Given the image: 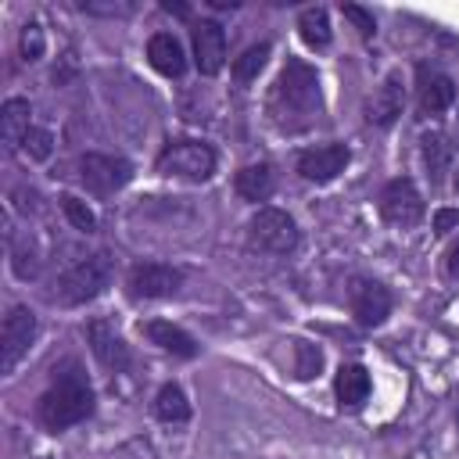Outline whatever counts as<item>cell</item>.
I'll return each mask as SVG.
<instances>
[{"mask_svg":"<svg viewBox=\"0 0 459 459\" xmlns=\"http://www.w3.org/2000/svg\"><path fill=\"white\" fill-rule=\"evenodd\" d=\"M111 276H115L111 255H108V251H97V255H90V258L68 265V269L57 276V283H54V290H50V301H57V305H86V301H93L97 294H104V287L111 283Z\"/></svg>","mask_w":459,"mask_h":459,"instance_id":"cell-3","label":"cell"},{"mask_svg":"<svg viewBox=\"0 0 459 459\" xmlns=\"http://www.w3.org/2000/svg\"><path fill=\"white\" fill-rule=\"evenodd\" d=\"M154 416L161 423H186L190 420V398L179 384H161V391L154 394Z\"/></svg>","mask_w":459,"mask_h":459,"instance_id":"cell-21","label":"cell"},{"mask_svg":"<svg viewBox=\"0 0 459 459\" xmlns=\"http://www.w3.org/2000/svg\"><path fill=\"white\" fill-rule=\"evenodd\" d=\"M298 29H301V39L316 50L330 47V18L323 7H305L301 18H298Z\"/></svg>","mask_w":459,"mask_h":459,"instance_id":"cell-22","label":"cell"},{"mask_svg":"<svg viewBox=\"0 0 459 459\" xmlns=\"http://www.w3.org/2000/svg\"><path fill=\"white\" fill-rule=\"evenodd\" d=\"M36 341V312L29 305H11L0 326V373H14V366L29 355Z\"/></svg>","mask_w":459,"mask_h":459,"instance_id":"cell-6","label":"cell"},{"mask_svg":"<svg viewBox=\"0 0 459 459\" xmlns=\"http://www.w3.org/2000/svg\"><path fill=\"white\" fill-rule=\"evenodd\" d=\"M348 305H351V316L359 326H380L387 316H391V290L380 283V280H369V276H355L348 283Z\"/></svg>","mask_w":459,"mask_h":459,"instance_id":"cell-9","label":"cell"},{"mask_svg":"<svg viewBox=\"0 0 459 459\" xmlns=\"http://www.w3.org/2000/svg\"><path fill=\"white\" fill-rule=\"evenodd\" d=\"M455 194H459V172H455Z\"/></svg>","mask_w":459,"mask_h":459,"instance_id":"cell-32","label":"cell"},{"mask_svg":"<svg viewBox=\"0 0 459 459\" xmlns=\"http://www.w3.org/2000/svg\"><path fill=\"white\" fill-rule=\"evenodd\" d=\"M455 427H459V412H455Z\"/></svg>","mask_w":459,"mask_h":459,"instance_id":"cell-33","label":"cell"},{"mask_svg":"<svg viewBox=\"0 0 459 459\" xmlns=\"http://www.w3.org/2000/svg\"><path fill=\"white\" fill-rule=\"evenodd\" d=\"M380 215H384V222L402 226V230H409V226H416L423 219V197H420V190H416V183L409 176H398V179L384 183Z\"/></svg>","mask_w":459,"mask_h":459,"instance_id":"cell-10","label":"cell"},{"mask_svg":"<svg viewBox=\"0 0 459 459\" xmlns=\"http://www.w3.org/2000/svg\"><path fill=\"white\" fill-rule=\"evenodd\" d=\"M423 161L430 169V179H441L445 172V161H448V147H445V136H423Z\"/></svg>","mask_w":459,"mask_h":459,"instance_id":"cell-25","label":"cell"},{"mask_svg":"<svg viewBox=\"0 0 459 459\" xmlns=\"http://www.w3.org/2000/svg\"><path fill=\"white\" fill-rule=\"evenodd\" d=\"M140 333H143L151 344H158L161 351L176 355V359H194V355H197V341H194L183 326H176V323H169V319H147V323H140Z\"/></svg>","mask_w":459,"mask_h":459,"instance_id":"cell-16","label":"cell"},{"mask_svg":"<svg viewBox=\"0 0 459 459\" xmlns=\"http://www.w3.org/2000/svg\"><path fill=\"white\" fill-rule=\"evenodd\" d=\"M61 212L68 215V222H72L75 230H82V233H93V230H97V215L86 208V201L65 194V197H61Z\"/></svg>","mask_w":459,"mask_h":459,"instance_id":"cell-24","label":"cell"},{"mask_svg":"<svg viewBox=\"0 0 459 459\" xmlns=\"http://www.w3.org/2000/svg\"><path fill=\"white\" fill-rule=\"evenodd\" d=\"M32 129V108L25 97H7L0 108V140L7 151H18Z\"/></svg>","mask_w":459,"mask_h":459,"instance_id":"cell-18","label":"cell"},{"mask_svg":"<svg viewBox=\"0 0 459 459\" xmlns=\"http://www.w3.org/2000/svg\"><path fill=\"white\" fill-rule=\"evenodd\" d=\"M445 276L459 280V240H452V247L445 251Z\"/></svg>","mask_w":459,"mask_h":459,"instance_id":"cell-31","label":"cell"},{"mask_svg":"<svg viewBox=\"0 0 459 459\" xmlns=\"http://www.w3.org/2000/svg\"><path fill=\"white\" fill-rule=\"evenodd\" d=\"M373 391V380L366 373V366L359 362H344L333 377V394H337V405L341 409H359Z\"/></svg>","mask_w":459,"mask_h":459,"instance_id":"cell-19","label":"cell"},{"mask_svg":"<svg viewBox=\"0 0 459 459\" xmlns=\"http://www.w3.org/2000/svg\"><path fill=\"white\" fill-rule=\"evenodd\" d=\"M215 165H219V158L204 140H172L154 158V169L161 176H179V179H190V183L212 179Z\"/></svg>","mask_w":459,"mask_h":459,"instance_id":"cell-4","label":"cell"},{"mask_svg":"<svg viewBox=\"0 0 459 459\" xmlns=\"http://www.w3.org/2000/svg\"><path fill=\"white\" fill-rule=\"evenodd\" d=\"M265 115L283 133H301V129H312L319 122L323 93H319V75L308 61L290 57L280 68V75H276V82L269 86V97H265Z\"/></svg>","mask_w":459,"mask_h":459,"instance_id":"cell-1","label":"cell"},{"mask_svg":"<svg viewBox=\"0 0 459 459\" xmlns=\"http://www.w3.org/2000/svg\"><path fill=\"white\" fill-rule=\"evenodd\" d=\"M22 147H25V154H29V158L43 161V158H50V151H54V136H50L47 129H36V126H32Z\"/></svg>","mask_w":459,"mask_h":459,"instance_id":"cell-27","label":"cell"},{"mask_svg":"<svg viewBox=\"0 0 459 459\" xmlns=\"http://www.w3.org/2000/svg\"><path fill=\"white\" fill-rule=\"evenodd\" d=\"M351 151L344 143H323V147H308L298 154V176L308 183H330L344 172Z\"/></svg>","mask_w":459,"mask_h":459,"instance_id":"cell-11","label":"cell"},{"mask_svg":"<svg viewBox=\"0 0 459 459\" xmlns=\"http://www.w3.org/2000/svg\"><path fill=\"white\" fill-rule=\"evenodd\" d=\"M273 186H276V176H273V169H269L265 161H258V165H244V169L233 176V190H237L244 201H251V204L269 201Z\"/></svg>","mask_w":459,"mask_h":459,"instance_id":"cell-20","label":"cell"},{"mask_svg":"<svg viewBox=\"0 0 459 459\" xmlns=\"http://www.w3.org/2000/svg\"><path fill=\"white\" fill-rule=\"evenodd\" d=\"M18 50H22L25 61H39V57H43V50H47V36H43V29H39L36 22H29V25L22 29V36H18Z\"/></svg>","mask_w":459,"mask_h":459,"instance_id":"cell-26","label":"cell"},{"mask_svg":"<svg viewBox=\"0 0 459 459\" xmlns=\"http://www.w3.org/2000/svg\"><path fill=\"white\" fill-rule=\"evenodd\" d=\"M416 104H420V115H441L455 104V82L452 75L437 72V68H420L416 72Z\"/></svg>","mask_w":459,"mask_h":459,"instance_id":"cell-13","label":"cell"},{"mask_svg":"<svg viewBox=\"0 0 459 459\" xmlns=\"http://www.w3.org/2000/svg\"><path fill=\"white\" fill-rule=\"evenodd\" d=\"M129 176H133V165H129L126 158L97 154V151H90V154L79 158V179H82V186H86L90 194L108 197V194L122 190V186L129 183Z\"/></svg>","mask_w":459,"mask_h":459,"instance_id":"cell-8","label":"cell"},{"mask_svg":"<svg viewBox=\"0 0 459 459\" xmlns=\"http://www.w3.org/2000/svg\"><path fill=\"white\" fill-rule=\"evenodd\" d=\"M269 50H273L269 43H255V47H247V50H244V54L233 61V68H230V72H233V79H237L240 86H247V82H251V79H255V75L265 68Z\"/></svg>","mask_w":459,"mask_h":459,"instance_id":"cell-23","label":"cell"},{"mask_svg":"<svg viewBox=\"0 0 459 459\" xmlns=\"http://www.w3.org/2000/svg\"><path fill=\"white\" fill-rule=\"evenodd\" d=\"M194 65L201 75H219L226 65V32L219 22H197L194 32Z\"/></svg>","mask_w":459,"mask_h":459,"instance_id":"cell-12","label":"cell"},{"mask_svg":"<svg viewBox=\"0 0 459 459\" xmlns=\"http://www.w3.org/2000/svg\"><path fill=\"white\" fill-rule=\"evenodd\" d=\"M298 240H301L298 222L283 208L262 204L251 215V222H247V247L251 251H262V255H290L298 247Z\"/></svg>","mask_w":459,"mask_h":459,"instance_id":"cell-5","label":"cell"},{"mask_svg":"<svg viewBox=\"0 0 459 459\" xmlns=\"http://www.w3.org/2000/svg\"><path fill=\"white\" fill-rule=\"evenodd\" d=\"M402 104H405V90H402V75L398 72H391L377 90H373V97L366 100V108H362V115H366V122L369 126H391L398 115H402Z\"/></svg>","mask_w":459,"mask_h":459,"instance_id":"cell-15","label":"cell"},{"mask_svg":"<svg viewBox=\"0 0 459 459\" xmlns=\"http://www.w3.org/2000/svg\"><path fill=\"white\" fill-rule=\"evenodd\" d=\"M452 226H459V208H441L434 215V233H448Z\"/></svg>","mask_w":459,"mask_h":459,"instance_id":"cell-30","label":"cell"},{"mask_svg":"<svg viewBox=\"0 0 459 459\" xmlns=\"http://www.w3.org/2000/svg\"><path fill=\"white\" fill-rule=\"evenodd\" d=\"M86 341H90V348H93V355H97L100 366H108V369H115V373L129 366V344L122 341V333H118L108 319H90Z\"/></svg>","mask_w":459,"mask_h":459,"instance_id":"cell-14","label":"cell"},{"mask_svg":"<svg viewBox=\"0 0 459 459\" xmlns=\"http://www.w3.org/2000/svg\"><path fill=\"white\" fill-rule=\"evenodd\" d=\"M82 11H86V14H100V18H126V14H133L136 7H133V4H82Z\"/></svg>","mask_w":459,"mask_h":459,"instance_id":"cell-29","label":"cell"},{"mask_svg":"<svg viewBox=\"0 0 459 459\" xmlns=\"http://www.w3.org/2000/svg\"><path fill=\"white\" fill-rule=\"evenodd\" d=\"M183 287V269L165 265V262H136L126 276V290L136 301H158V298H172Z\"/></svg>","mask_w":459,"mask_h":459,"instance_id":"cell-7","label":"cell"},{"mask_svg":"<svg viewBox=\"0 0 459 459\" xmlns=\"http://www.w3.org/2000/svg\"><path fill=\"white\" fill-rule=\"evenodd\" d=\"M147 61L158 75L165 79H179L186 72V54H183V43L172 36V32H154L147 39Z\"/></svg>","mask_w":459,"mask_h":459,"instance_id":"cell-17","label":"cell"},{"mask_svg":"<svg viewBox=\"0 0 459 459\" xmlns=\"http://www.w3.org/2000/svg\"><path fill=\"white\" fill-rule=\"evenodd\" d=\"M93 416V387L79 362H65L54 369V384L36 402V420L43 430L57 434Z\"/></svg>","mask_w":459,"mask_h":459,"instance_id":"cell-2","label":"cell"},{"mask_svg":"<svg viewBox=\"0 0 459 459\" xmlns=\"http://www.w3.org/2000/svg\"><path fill=\"white\" fill-rule=\"evenodd\" d=\"M341 14H344V18L359 29V36H366V39L377 32V22H373V14H369L366 7H359V4H344V7H341Z\"/></svg>","mask_w":459,"mask_h":459,"instance_id":"cell-28","label":"cell"}]
</instances>
